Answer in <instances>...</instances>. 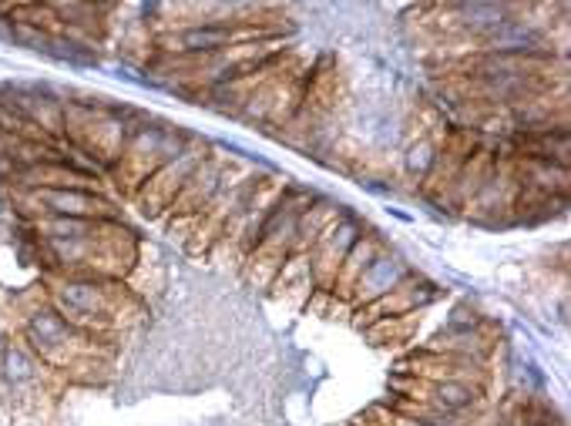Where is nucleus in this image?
Returning a JSON list of instances; mask_svg holds the SVG:
<instances>
[{"mask_svg": "<svg viewBox=\"0 0 571 426\" xmlns=\"http://www.w3.org/2000/svg\"><path fill=\"white\" fill-rule=\"evenodd\" d=\"M34 198L44 211H51L54 219H88L91 211L101 216V208H108L98 195L78 192L75 185H41L34 192Z\"/></svg>", "mask_w": 571, "mask_h": 426, "instance_id": "1", "label": "nucleus"}, {"mask_svg": "<svg viewBox=\"0 0 571 426\" xmlns=\"http://www.w3.org/2000/svg\"><path fill=\"white\" fill-rule=\"evenodd\" d=\"M404 275H407V269H404L400 255H376V259L363 269V275L356 278L353 290H356L360 299L391 296V290H397L400 282H404Z\"/></svg>", "mask_w": 571, "mask_h": 426, "instance_id": "2", "label": "nucleus"}, {"mask_svg": "<svg viewBox=\"0 0 571 426\" xmlns=\"http://www.w3.org/2000/svg\"><path fill=\"white\" fill-rule=\"evenodd\" d=\"M232 41V28L226 24H202V28H193V31H185L178 37H168L172 51H222L226 44Z\"/></svg>", "mask_w": 571, "mask_h": 426, "instance_id": "3", "label": "nucleus"}, {"mask_svg": "<svg viewBox=\"0 0 571 426\" xmlns=\"http://www.w3.org/2000/svg\"><path fill=\"white\" fill-rule=\"evenodd\" d=\"M34 360L28 357V352H21V349H8L4 352V380L8 383H14V386H21V383H31L34 380Z\"/></svg>", "mask_w": 571, "mask_h": 426, "instance_id": "4", "label": "nucleus"}, {"mask_svg": "<svg viewBox=\"0 0 571 426\" xmlns=\"http://www.w3.org/2000/svg\"><path fill=\"white\" fill-rule=\"evenodd\" d=\"M8 349H11V346H8V336L0 332V352H8Z\"/></svg>", "mask_w": 571, "mask_h": 426, "instance_id": "5", "label": "nucleus"}]
</instances>
